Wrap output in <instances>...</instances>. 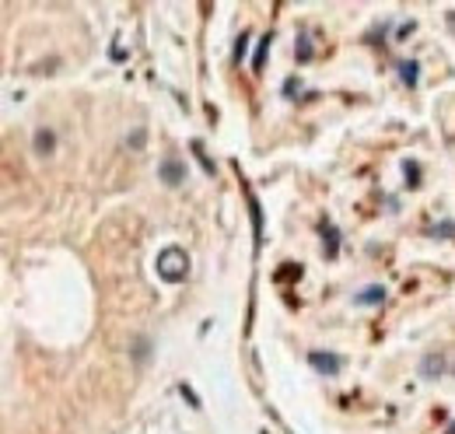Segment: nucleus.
Listing matches in <instances>:
<instances>
[{
  "instance_id": "f257e3e1",
  "label": "nucleus",
  "mask_w": 455,
  "mask_h": 434,
  "mask_svg": "<svg viewBox=\"0 0 455 434\" xmlns=\"http://www.w3.org/2000/svg\"><path fill=\"white\" fill-rule=\"evenodd\" d=\"M186 273H189V256H186V249L168 245V249L158 253V277H162V280H168V284H182Z\"/></svg>"
},
{
  "instance_id": "f03ea898",
  "label": "nucleus",
  "mask_w": 455,
  "mask_h": 434,
  "mask_svg": "<svg viewBox=\"0 0 455 434\" xmlns=\"http://www.w3.org/2000/svg\"><path fill=\"white\" fill-rule=\"evenodd\" d=\"M308 364L319 371V375H340V368H343V361L336 357V354H330V350H312L308 354Z\"/></svg>"
},
{
  "instance_id": "7ed1b4c3",
  "label": "nucleus",
  "mask_w": 455,
  "mask_h": 434,
  "mask_svg": "<svg viewBox=\"0 0 455 434\" xmlns=\"http://www.w3.org/2000/svg\"><path fill=\"white\" fill-rule=\"evenodd\" d=\"M158 179H162L165 186H182V179H186V165H182L179 158H165V162L158 165Z\"/></svg>"
},
{
  "instance_id": "20e7f679",
  "label": "nucleus",
  "mask_w": 455,
  "mask_h": 434,
  "mask_svg": "<svg viewBox=\"0 0 455 434\" xmlns=\"http://www.w3.org/2000/svg\"><path fill=\"white\" fill-rule=\"evenodd\" d=\"M323 253H326V260H336V253H340V231L333 228V224H323Z\"/></svg>"
},
{
  "instance_id": "39448f33",
  "label": "nucleus",
  "mask_w": 455,
  "mask_h": 434,
  "mask_svg": "<svg viewBox=\"0 0 455 434\" xmlns=\"http://www.w3.org/2000/svg\"><path fill=\"white\" fill-rule=\"evenodd\" d=\"M354 302H357V305H382V302H385V287L372 284V287H365V291H361Z\"/></svg>"
},
{
  "instance_id": "423d86ee",
  "label": "nucleus",
  "mask_w": 455,
  "mask_h": 434,
  "mask_svg": "<svg viewBox=\"0 0 455 434\" xmlns=\"http://www.w3.org/2000/svg\"><path fill=\"white\" fill-rule=\"evenodd\" d=\"M441 368H445V361H441V354H427V357H424V364H420V371H424L427 379H434V375H441Z\"/></svg>"
},
{
  "instance_id": "0eeeda50",
  "label": "nucleus",
  "mask_w": 455,
  "mask_h": 434,
  "mask_svg": "<svg viewBox=\"0 0 455 434\" xmlns=\"http://www.w3.org/2000/svg\"><path fill=\"white\" fill-rule=\"evenodd\" d=\"M32 144H36V154H49L56 147V137H53V130H39Z\"/></svg>"
},
{
  "instance_id": "6e6552de",
  "label": "nucleus",
  "mask_w": 455,
  "mask_h": 434,
  "mask_svg": "<svg viewBox=\"0 0 455 434\" xmlns=\"http://www.w3.org/2000/svg\"><path fill=\"white\" fill-rule=\"evenodd\" d=\"M270 43H273V36L266 32V36L259 39V46H256V56H252V70H256V74L263 70V60H266V49H270Z\"/></svg>"
},
{
  "instance_id": "1a4fd4ad",
  "label": "nucleus",
  "mask_w": 455,
  "mask_h": 434,
  "mask_svg": "<svg viewBox=\"0 0 455 434\" xmlns=\"http://www.w3.org/2000/svg\"><path fill=\"white\" fill-rule=\"evenodd\" d=\"M294 56H298V63H308V60H312V39H308V32H301V36H298V49H294Z\"/></svg>"
},
{
  "instance_id": "9d476101",
  "label": "nucleus",
  "mask_w": 455,
  "mask_h": 434,
  "mask_svg": "<svg viewBox=\"0 0 455 434\" xmlns=\"http://www.w3.org/2000/svg\"><path fill=\"white\" fill-rule=\"evenodd\" d=\"M417 70H420V67H417V60H403V63H399V74H403V85H410V88L417 85Z\"/></svg>"
},
{
  "instance_id": "9b49d317",
  "label": "nucleus",
  "mask_w": 455,
  "mask_h": 434,
  "mask_svg": "<svg viewBox=\"0 0 455 434\" xmlns=\"http://www.w3.org/2000/svg\"><path fill=\"white\" fill-rule=\"evenodd\" d=\"M431 235H434V238H452V235H455V224H452V221H441V224H438Z\"/></svg>"
},
{
  "instance_id": "f8f14e48",
  "label": "nucleus",
  "mask_w": 455,
  "mask_h": 434,
  "mask_svg": "<svg viewBox=\"0 0 455 434\" xmlns=\"http://www.w3.org/2000/svg\"><path fill=\"white\" fill-rule=\"evenodd\" d=\"M403 172H407V179H410V186H417V182H420V169H417L414 162H407V165H403Z\"/></svg>"
},
{
  "instance_id": "ddd939ff",
  "label": "nucleus",
  "mask_w": 455,
  "mask_h": 434,
  "mask_svg": "<svg viewBox=\"0 0 455 434\" xmlns=\"http://www.w3.org/2000/svg\"><path fill=\"white\" fill-rule=\"evenodd\" d=\"M133 361H137V364H144V361H147V340H140V344H137V354H133Z\"/></svg>"
},
{
  "instance_id": "4468645a",
  "label": "nucleus",
  "mask_w": 455,
  "mask_h": 434,
  "mask_svg": "<svg viewBox=\"0 0 455 434\" xmlns=\"http://www.w3.org/2000/svg\"><path fill=\"white\" fill-rule=\"evenodd\" d=\"M246 43H249V36L242 32V36H239V43H235V60H242V56H246Z\"/></svg>"
},
{
  "instance_id": "2eb2a0df",
  "label": "nucleus",
  "mask_w": 455,
  "mask_h": 434,
  "mask_svg": "<svg viewBox=\"0 0 455 434\" xmlns=\"http://www.w3.org/2000/svg\"><path fill=\"white\" fill-rule=\"evenodd\" d=\"M179 392H182V396H186V399H189V403H193V406H200V399H197V396H193V389H189V386H179Z\"/></svg>"
},
{
  "instance_id": "dca6fc26",
  "label": "nucleus",
  "mask_w": 455,
  "mask_h": 434,
  "mask_svg": "<svg viewBox=\"0 0 455 434\" xmlns=\"http://www.w3.org/2000/svg\"><path fill=\"white\" fill-rule=\"evenodd\" d=\"M130 144H133V147H144V130L133 133V137H130Z\"/></svg>"
},
{
  "instance_id": "f3484780",
  "label": "nucleus",
  "mask_w": 455,
  "mask_h": 434,
  "mask_svg": "<svg viewBox=\"0 0 455 434\" xmlns=\"http://www.w3.org/2000/svg\"><path fill=\"white\" fill-rule=\"evenodd\" d=\"M449 434H455V420H452V424H449Z\"/></svg>"
}]
</instances>
